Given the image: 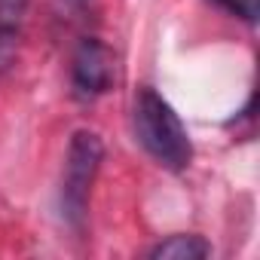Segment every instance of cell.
<instances>
[{"instance_id":"6da1fadb","label":"cell","mask_w":260,"mask_h":260,"mask_svg":"<svg viewBox=\"0 0 260 260\" xmlns=\"http://www.w3.org/2000/svg\"><path fill=\"white\" fill-rule=\"evenodd\" d=\"M132 119L138 144L150 153L156 166L169 172H184L193 162V141L187 135V125L159 92H153L150 86L138 89Z\"/></svg>"},{"instance_id":"7a4b0ae2","label":"cell","mask_w":260,"mask_h":260,"mask_svg":"<svg viewBox=\"0 0 260 260\" xmlns=\"http://www.w3.org/2000/svg\"><path fill=\"white\" fill-rule=\"evenodd\" d=\"M104 162V141L92 128H77L71 135L68 153H64V172H61V190H58V205L61 217L71 230H83L89 217V199L95 178Z\"/></svg>"},{"instance_id":"3957f363","label":"cell","mask_w":260,"mask_h":260,"mask_svg":"<svg viewBox=\"0 0 260 260\" xmlns=\"http://www.w3.org/2000/svg\"><path fill=\"white\" fill-rule=\"evenodd\" d=\"M113 80H116L113 49L98 37L80 40V46L74 49V58H71V92H74V98L77 101H95L113 86Z\"/></svg>"},{"instance_id":"277c9868","label":"cell","mask_w":260,"mask_h":260,"mask_svg":"<svg viewBox=\"0 0 260 260\" xmlns=\"http://www.w3.org/2000/svg\"><path fill=\"white\" fill-rule=\"evenodd\" d=\"M208 254H211V245L202 236H193V233L169 236V239L156 242L147 251V257H153V260H202Z\"/></svg>"},{"instance_id":"5b68a950","label":"cell","mask_w":260,"mask_h":260,"mask_svg":"<svg viewBox=\"0 0 260 260\" xmlns=\"http://www.w3.org/2000/svg\"><path fill=\"white\" fill-rule=\"evenodd\" d=\"M31 0H0V37L19 40Z\"/></svg>"},{"instance_id":"8992f818","label":"cell","mask_w":260,"mask_h":260,"mask_svg":"<svg viewBox=\"0 0 260 260\" xmlns=\"http://www.w3.org/2000/svg\"><path fill=\"white\" fill-rule=\"evenodd\" d=\"M214 4H217L220 10H226L230 16L248 22V25H254L257 16H260V0H214Z\"/></svg>"},{"instance_id":"52a82bcc","label":"cell","mask_w":260,"mask_h":260,"mask_svg":"<svg viewBox=\"0 0 260 260\" xmlns=\"http://www.w3.org/2000/svg\"><path fill=\"white\" fill-rule=\"evenodd\" d=\"M16 49H19V40H10V37H0V77H4L13 61H16Z\"/></svg>"},{"instance_id":"ba28073f","label":"cell","mask_w":260,"mask_h":260,"mask_svg":"<svg viewBox=\"0 0 260 260\" xmlns=\"http://www.w3.org/2000/svg\"><path fill=\"white\" fill-rule=\"evenodd\" d=\"M61 4H68V7H77V4H83V0H61Z\"/></svg>"}]
</instances>
